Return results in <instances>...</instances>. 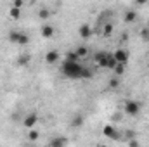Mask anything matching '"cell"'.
Returning <instances> with one entry per match:
<instances>
[{"instance_id":"5","label":"cell","mask_w":149,"mask_h":147,"mask_svg":"<svg viewBox=\"0 0 149 147\" xmlns=\"http://www.w3.org/2000/svg\"><path fill=\"white\" fill-rule=\"evenodd\" d=\"M102 135L106 139H113V140H121L123 139V135L114 128V125H104L102 126Z\"/></svg>"},{"instance_id":"6","label":"cell","mask_w":149,"mask_h":147,"mask_svg":"<svg viewBox=\"0 0 149 147\" xmlns=\"http://www.w3.org/2000/svg\"><path fill=\"white\" fill-rule=\"evenodd\" d=\"M113 57H114L116 64H127L130 61V52L127 49H116L113 52Z\"/></svg>"},{"instance_id":"15","label":"cell","mask_w":149,"mask_h":147,"mask_svg":"<svg viewBox=\"0 0 149 147\" xmlns=\"http://www.w3.org/2000/svg\"><path fill=\"white\" fill-rule=\"evenodd\" d=\"M125 71H127V64H116V68L113 69V73H114V76H116V78L123 76V74H125Z\"/></svg>"},{"instance_id":"1","label":"cell","mask_w":149,"mask_h":147,"mask_svg":"<svg viewBox=\"0 0 149 147\" xmlns=\"http://www.w3.org/2000/svg\"><path fill=\"white\" fill-rule=\"evenodd\" d=\"M61 73L70 80H92L94 78V71L81 66L80 62H71V61H63Z\"/></svg>"},{"instance_id":"25","label":"cell","mask_w":149,"mask_h":147,"mask_svg":"<svg viewBox=\"0 0 149 147\" xmlns=\"http://www.w3.org/2000/svg\"><path fill=\"white\" fill-rule=\"evenodd\" d=\"M23 5H24V2H23V0H14V2H12V7H16V9H19V10H21V7H23Z\"/></svg>"},{"instance_id":"23","label":"cell","mask_w":149,"mask_h":147,"mask_svg":"<svg viewBox=\"0 0 149 147\" xmlns=\"http://www.w3.org/2000/svg\"><path fill=\"white\" fill-rule=\"evenodd\" d=\"M127 140H134V137H135V132H132V130H127L125 133H121Z\"/></svg>"},{"instance_id":"8","label":"cell","mask_w":149,"mask_h":147,"mask_svg":"<svg viewBox=\"0 0 149 147\" xmlns=\"http://www.w3.org/2000/svg\"><path fill=\"white\" fill-rule=\"evenodd\" d=\"M59 59H61V54H59L57 50H49V52L45 54V62H47V64H56Z\"/></svg>"},{"instance_id":"13","label":"cell","mask_w":149,"mask_h":147,"mask_svg":"<svg viewBox=\"0 0 149 147\" xmlns=\"http://www.w3.org/2000/svg\"><path fill=\"white\" fill-rule=\"evenodd\" d=\"M30 61H31V55H30V54H21V55L17 57V66L24 68V66L30 64Z\"/></svg>"},{"instance_id":"11","label":"cell","mask_w":149,"mask_h":147,"mask_svg":"<svg viewBox=\"0 0 149 147\" xmlns=\"http://www.w3.org/2000/svg\"><path fill=\"white\" fill-rule=\"evenodd\" d=\"M78 35L83 38V40H88V38L92 37V28L85 23V24H81V26L78 28Z\"/></svg>"},{"instance_id":"12","label":"cell","mask_w":149,"mask_h":147,"mask_svg":"<svg viewBox=\"0 0 149 147\" xmlns=\"http://www.w3.org/2000/svg\"><path fill=\"white\" fill-rule=\"evenodd\" d=\"M83 123H85V118H83V114L76 112V114L73 116V119H71V126H74V128H80V126H83Z\"/></svg>"},{"instance_id":"19","label":"cell","mask_w":149,"mask_h":147,"mask_svg":"<svg viewBox=\"0 0 149 147\" xmlns=\"http://www.w3.org/2000/svg\"><path fill=\"white\" fill-rule=\"evenodd\" d=\"M9 16H10L14 21H17V19L21 17V10H19V9H16V7H10V10H9Z\"/></svg>"},{"instance_id":"10","label":"cell","mask_w":149,"mask_h":147,"mask_svg":"<svg viewBox=\"0 0 149 147\" xmlns=\"http://www.w3.org/2000/svg\"><path fill=\"white\" fill-rule=\"evenodd\" d=\"M40 35L43 38H52L54 37V26L52 24H42V28H40Z\"/></svg>"},{"instance_id":"28","label":"cell","mask_w":149,"mask_h":147,"mask_svg":"<svg viewBox=\"0 0 149 147\" xmlns=\"http://www.w3.org/2000/svg\"><path fill=\"white\" fill-rule=\"evenodd\" d=\"M135 147H141V146H135Z\"/></svg>"},{"instance_id":"17","label":"cell","mask_w":149,"mask_h":147,"mask_svg":"<svg viewBox=\"0 0 149 147\" xmlns=\"http://www.w3.org/2000/svg\"><path fill=\"white\" fill-rule=\"evenodd\" d=\"M38 139H40V132H38V130H35V128H33V130H28V140H30V142H35Z\"/></svg>"},{"instance_id":"18","label":"cell","mask_w":149,"mask_h":147,"mask_svg":"<svg viewBox=\"0 0 149 147\" xmlns=\"http://www.w3.org/2000/svg\"><path fill=\"white\" fill-rule=\"evenodd\" d=\"M113 30H114V28H113L111 23H106V24L102 26V35H104V37H111V35H113Z\"/></svg>"},{"instance_id":"21","label":"cell","mask_w":149,"mask_h":147,"mask_svg":"<svg viewBox=\"0 0 149 147\" xmlns=\"http://www.w3.org/2000/svg\"><path fill=\"white\" fill-rule=\"evenodd\" d=\"M38 17H40V19H43V21H47V19L50 17V10H49V9H40Z\"/></svg>"},{"instance_id":"3","label":"cell","mask_w":149,"mask_h":147,"mask_svg":"<svg viewBox=\"0 0 149 147\" xmlns=\"http://www.w3.org/2000/svg\"><path fill=\"white\" fill-rule=\"evenodd\" d=\"M9 42L16 43V45H26V43H30V35L21 30H12L9 33Z\"/></svg>"},{"instance_id":"2","label":"cell","mask_w":149,"mask_h":147,"mask_svg":"<svg viewBox=\"0 0 149 147\" xmlns=\"http://www.w3.org/2000/svg\"><path fill=\"white\" fill-rule=\"evenodd\" d=\"M95 62H97V66L106 68V69H114L116 68V61L113 57V52H106V50H99L95 54Z\"/></svg>"},{"instance_id":"16","label":"cell","mask_w":149,"mask_h":147,"mask_svg":"<svg viewBox=\"0 0 149 147\" xmlns=\"http://www.w3.org/2000/svg\"><path fill=\"white\" fill-rule=\"evenodd\" d=\"M74 54L78 55V59L87 57V55H88V49H87V47H83V45H81V47H76V49H74Z\"/></svg>"},{"instance_id":"27","label":"cell","mask_w":149,"mask_h":147,"mask_svg":"<svg viewBox=\"0 0 149 147\" xmlns=\"http://www.w3.org/2000/svg\"><path fill=\"white\" fill-rule=\"evenodd\" d=\"M146 28H148V30H149V19H148V26H146Z\"/></svg>"},{"instance_id":"24","label":"cell","mask_w":149,"mask_h":147,"mask_svg":"<svg viewBox=\"0 0 149 147\" xmlns=\"http://www.w3.org/2000/svg\"><path fill=\"white\" fill-rule=\"evenodd\" d=\"M141 37L144 38L146 42H149V30H148V28H144V30H141Z\"/></svg>"},{"instance_id":"22","label":"cell","mask_w":149,"mask_h":147,"mask_svg":"<svg viewBox=\"0 0 149 147\" xmlns=\"http://www.w3.org/2000/svg\"><path fill=\"white\" fill-rule=\"evenodd\" d=\"M109 88H118L120 87V78H116V76H113V78H109Z\"/></svg>"},{"instance_id":"9","label":"cell","mask_w":149,"mask_h":147,"mask_svg":"<svg viewBox=\"0 0 149 147\" xmlns=\"http://www.w3.org/2000/svg\"><path fill=\"white\" fill-rule=\"evenodd\" d=\"M66 144H68L66 137H52L49 142V147H66Z\"/></svg>"},{"instance_id":"14","label":"cell","mask_w":149,"mask_h":147,"mask_svg":"<svg viewBox=\"0 0 149 147\" xmlns=\"http://www.w3.org/2000/svg\"><path fill=\"white\" fill-rule=\"evenodd\" d=\"M135 19H137V12L135 10H127L125 16H123V21L125 23H134Z\"/></svg>"},{"instance_id":"4","label":"cell","mask_w":149,"mask_h":147,"mask_svg":"<svg viewBox=\"0 0 149 147\" xmlns=\"http://www.w3.org/2000/svg\"><path fill=\"white\" fill-rule=\"evenodd\" d=\"M123 112L128 114V116H137L141 112V102L139 101H134V99H128L123 104Z\"/></svg>"},{"instance_id":"26","label":"cell","mask_w":149,"mask_h":147,"mask_svg":"<svg viewBox=\"0 0 149 147\" xmlns=\"http://www.w3.org/2000/svg\"><path fill=\"white\" fill-rule=\"evenodd\" d=\"M95 147H108V146H106V144H97Z\"/></svg>"},{"instance_id":"20","label":"cell","mask_w":149,"mask_h":147,"mask_svg":"<svg viewBox=\"0 0 149 147\" xmlns=\"http://www.w3.org/2000/svg\"><path fill=\"white\" fill-rule=\"evenodd\" d=\"M64 61H71V62H80V59H78V55L74 54V50H70V52H66V59Z\"/></svg>"},{"instance_id":"7","label":"cell","mask_w":149,"mask_h":147,"mask_svg":"<svg viewBox=\"0 0 149 147\" xmlns=\"http://www.w3.org/2000/svg\"><path fill=\"white\" fill-rule=\"evenodd\" d=\"M37 123H38V114L37 112H28V114L24 116V119H23V126L28 128V130H33V128L37 126Z\"/></svg>"}]
</instances>
